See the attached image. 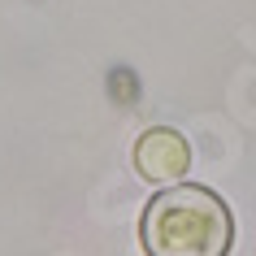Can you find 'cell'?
Here are the masks:
<instances>
[{
  "mask_svg": "<svg viewBox=\"0 0 256 256\" xmlns=\"http://www.w3.org/2000/svg\"><path fill=\"white\" fill-rule=\"evenodd\" d=\"M139 234L148 256H226L234 243V217L213 191L170 187L144 208Z\"/></svg>",
  "mask_w": 256,
  "mask_h": 256,
  "instance_id": "cell-1",
  "label": "cell"
},
{
  "mask_svg": "<svg viewBox=\"0 0 256 256\" xmlns=\"http://www.w3.org/2000/svg\"><path fill=\"white\" fill-rule=\"evenodd\" d=\"M187 144L178 130H148V135L135 144V165L139 174L152 178V182H170L187 170Z\"/></svg>",
  "mask_w": 256,
  "mask_h": 256,
  "instance_id": "cell-2",
  "label": "cell"
}]
</instances>
